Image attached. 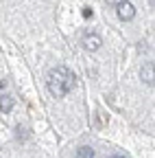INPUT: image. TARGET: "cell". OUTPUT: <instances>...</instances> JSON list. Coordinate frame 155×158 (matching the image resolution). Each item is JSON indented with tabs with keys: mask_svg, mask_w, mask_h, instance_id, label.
Listing matches in <instances>:
<instances>
[{
	"mask_svg": "<svg viewBox=\"0 0 155 158\" xmlns=\"http://www.w3.org/2000/svg\"><path fill=\"white\" fill-rule=\"evenodd\" d=\"M11 108H13V99H11L9 94H5V92H2V114H9V112H11Z\"/></svg>",
	"mask_w": 155,
	"mask_h": 158,
	"instance_id": "obj_6",
	"label": "cell"
},
{
	"mask_svg": "<svg viewBox=\"0 0 155 158\" xmlns=\"http://www.w3.org/2000/svg\"><path fill=\"white\" fill-rule=\"evenodd\" d=\"M153 5H155V0H153Z\"/></svg>",
	"mask_w": 155,
	"mask_h": 158,
	"instance_id": "obj_12",
	"label": "cell"
},
{
	"mask_svg": "<svg viewBox=\"0 0 155 158\" xmlns=\"http://www.w3.org/2000/svg\"><path fill=\"white\" fill-rule=\"evenodd\" d=\"M107 2H109V5H116V7H118V5L122 2V0H107Z\"/></svg>",
	"mask_w": 155,
	"mask_h": 158,
	"instance_id": "obj_10",
	"label": "cell"
},
{
	"mask_svg": "<svg viewBox=\"0 0 155 158\" xmlns=\"http://www.w3.org/2000/svg\"><path fill=\"white\" fill-rule=\"evenodd\" d=\"M101 44H103V40H101L99 35H94V33H87V35L83 37V48L90 51V53H96V51L101 48Z\"/></svg>",
	"mask_w": 155,
	"mask_h": 158,
	"instance_id": "obj_4",
	"label": "cell"
},
{
	"mask_svg": "<svg viewBox=\"0 0 155 158\" xmlns=\"http://www.w3.org/2000/svg\"><path fill=\"white\" fill-rule=\"evenodd\" d=\"M94 118H96V121H94V123H96V125H99V127H103V125H107V121H109V118H107V114H103V112H96V116H94Z\"/></svg>",
	"mask_w": 155,
	"mask_h": 158,
	"instance_id": "obj_8",
	"label": "cell"
},
{
	"mask_svg": "<svg viewBox=\"0 0 155 158\" xmlns=\"http://www.w3.org/2000/svg\"><path fill=\"white\" fill-rule=\"evenodd\" d=\"M46 84H48V90L52 97H66L74 88V75L66 66H57L48 73Z\"/></svg>",
	"mask_w": 155,
	"mask_h": 158,
	"instance_id": "obj_1",
	"label": "cell"
},
{
	"mask_svg": "<svg viewBox=\"0 0 155 158\" xmlns=\"http://www.w3.org/2000/svg\"><path fill=\"white\" fill-rule=\"evenodd\" d=\"M90 15H92V11H90V9L85 7V9H83V18H90Z\"/></svg>",
	"mask_w": 155,
	"mask_h": 158,
	"instance_id": "obj_9",
	"label": "cell"
},
{
	"mask_svg": "<svg viewBox=\"0 0 155 158\" xmlns=\"http://www.w3.org/2000/svg\"><path fill=\"white\" fill-rule=\"evenodd\" d=\"M111 158H127V156H111Z\"/></svg>",
	"mask_w": 155,
	"mask_h": 158,
	"instance_id": "obj_11",
	"label": "cell"
},
{
	"mask_svg": "<svg viewBox=\"0 0 155 158\" xmlns=\"http://www.w3.org/2000/svg\"><path fill=\"white\" fill-rule=\"evenodd\" d=\"M15 136H17V141H26V138H29V130L22 127V125H17L15 127Z\"/></svg>",
	"mask_w": 155,
	"mask_h": 158,
	"instance_id": "obj_7",
	"label": "cell"
},
{
	"mask_svg": "<svg viewBox=\"0 0 155 158\" xmlns=\"http://www.w3.org/2000/svg\"><path fill=\"white\" fill-rule=\"evenodd\" d=\"M140 77H142V81L146 86H155V64L146 62L142 68H140Z\"/></svg>",
	"mask_w": 155,
	"mask_h": 158,
	"instance_id": "obj_2",
	"label": "cell"
},
{
	"mask_svg": "<svg viewBox=\"0 0 155 158\" xmlns=\"http://www.w3.org/2000/svg\"><path fill=\"white\" fill-rule=\"evenodd\" d=\"M76 158H94V149L87 147V145H83V147L76 149Z\"/></svg>",
	"mask_w": 155,
	"mask_h": 158,
	"instance_id": "obj_5",
	"label": "cell"
},
{
	"mask_svg": "<svg viewBox=\"0 0 155 158\" xmlns=\"http://www.w3.org/2000/svg\"><path fill=\"white\" fill-rule=\"evenodd\" d=\"M116 11H118L120 20H133V15H135V7L129 2V0H122V2L116 7Z\"/></svg>",
	"mask_w": 155,
	"mask_h": 158,
	"instance_id": "obj_3",
	"label": "cell"
}]
</instances>
